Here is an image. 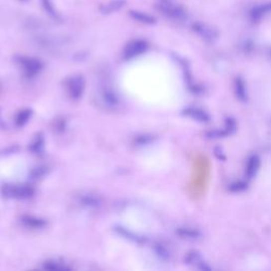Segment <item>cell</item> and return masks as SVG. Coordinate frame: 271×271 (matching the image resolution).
I'll list each match as a JSON object with an SVG mask.
<instances>
[{
    "mask_svg": "<svg viewBox=\"0 0 271 271\" xmlns=\"http://www.w3.org/2000/svg\"><path fill=\"white\" fill-rule=\"evenodd\" d=\"M3 194L10 197H17V198H29L33 194L34 190L30 185H4Z\"/></svg>",
    "mask_w": 271,
    "mask_h": 271,
    "instance_id": "obj_1",
    "label": "cell"
},
{
    "mask_svg": "<svg viewBox=\"0 0 271 271\" xmlns=\"http://www.w3.org/2000/svg\"><path fill=\"white\" fill-rule=\"evenodd\" d=\"M84 89V81L81 77H75L70 79L68 83L69 93L73 98H79L82 95Z\"/></svg>",
    "mask_w": 271,
    "mask_h": 271,
    "instance_id": "obj_2",
    "label": "cell"
},
{
    "mask_svg": "<svg viewBox=\"0 0 271 271\" xmlns=\"http://www.w3.org/2000/svg\"><path fill=\"white\" fill-rule=\"evenodd\" d=\"M20 65L22 66L23 70L26 71L29 76H34L42 68V65L39 62L31 59H22L20 61Z\"/></svg>",
    "mask_w": 271,
    "mask_h": 271,
    "instance_id": "obj_3",
    "label": "cell"
},
{
    "mask_svg": "<svg viewBox=\"0 0 271 271\" xmlns=\"http://www.w3.org/2000/svg\"><path fill=\"white\" fill-rule=\"evenodd\" d=\"M145 48H146V46L142 42H137V43L131 44L126 48L124 56L126 57V59H133V57L144 52Z\"/></svg>",
    "mask_w": 271,
    "mask_h": 271,
    "instance_id": "obj_4",
    "label": "cell"
},
{
    "mask_svg": "<svg viewBox=\"0 0 271 271\" xmlns=\"http://www.w3.org/2000/svg\"><path fill=\"white\" fill-rule=\"evenodd\" d=\"M101 95L105 104H107L108 106H110V107H116V106L119 104V98L117 94L109 88H104L102 90Z\"/></svg>",
    "mask_w": 271,
    "mask_h": 271,
    "instance_id": "obj_5",
    "label": "cell"
},
{
    "mask_svg": "<svg viewBox=\"0 0 271 271\" xmlns=\"http://www.w3.org/2000/svg\"><path fill=\"white\" fill-rule=\"evenodd\" d=\"M22 223L31 228H42L46 224L44 220L36 218V217H32V216H23Z\"/></svg>",
    "mask_w": 271,
    "mask_h": 271,
    "instance_id": "obj_6",
    "label": "cell"
},
{
    "mask_svg": "<svg viewBox=\"0 0 271 271\" xmlns=\"http://www.w3.org/2000/svg\"><path fill=\"white\" fill-rule=\"evenodd\" d=\"M259 166H260L259 158L257 157V156H252V157L248 160V164H247V174L249 177L256 175Z\"/></svg>",
    "mask_w": 271,
    "mask_h": 271,
    "instance_id": "obj_7",
    "label": "cell"
},
{
    "mask_svg": "<svg viewBox=\"0 0 271 271\" xmlns=\"http://www.w3.org/2000/svg\"><path fill=\"white\" fill-rule=\"evenodd\" d=\"M186 114H188V116L196 119V120H199V121H208L209 117L208 114L200 110V109H197V108H188L186 109Z\"/></svg>",
    "mask_w": 271,
    "mask_h": 271,
    "instance_id": "obj_8",
    "label": "cell"
},
{
    "mask_svg": "<svg viewBox=\"0 0 271 271\" xmlns=\"http://www.w3.org/2000/svg\"><path fill=\"white\" fill-rule=\"evenodd\" d=\"M82 202H83V204H85V206H87V207H96V206H98V202H100V200H98L96 196L87 194V195L82 197Z\"/></svg>",
    "mask_w": 271,
    "mask_h": 271,
    "instance_id": "obj_9",
    "label": "cell"
},
{
    "mask_svg": "<svg viewBox=\"0 0 271 271\" xmlns=\"http://www.w3.org/2000/svg\"><path fill=\"white\" fill-rule=\"evenodd\" d=\"M30 116H31V111L28 110V109L19 112L17 118H16V124H17L18 126L23 125L24 123H26L28 121V119L30 118Z\"/></svg>",
    "mask_w": 271,
    "mask_h": 271,
    "instance_id": "obj_10",
    "label": "cell"
},
{
    "mask_svg": "<svg viewBox=\"0 0 271 271\" xmlns=\"http://www.w3.org/2000/svg\"><path fill=\"white\" fill-rule=\"evenodd\" d=\"M45 268L51 269V270H64V269H67V267H65L64 265L60 264V263H57V262H48V263H46Z\"/></svg>",
    "mask_w": 271,
    "mask_h": 271,
    "instance_id": "obj_11",
    "label": "cell"
},
{
    "mask_svg": "<svg viewBox=\"0 0 271 271\" xmlns=\"http://www.w3.org/2000/svg\"><path fill=\"white\" fill-rule=\"evenodd\" d=\"M178 232L182 236H186V237H196L197 235H198L195 230H191V229H187V228H180L178 230Z\"/></svg>",
    "mask_w": 271,
    "mask_h": 271,
    "instance_id": "obj_12",
    "label": "cell"
},
{
    "mask_svg": "<svg viewBox=\"0 0 271 271\" xmlns=\"http://www.w3.org/2000/svg\"><path fill=\"white\" fill-rule=\"evenodd\" d=\"M236 91L239 93L241 98H245V89H244V84L241 80L236 82Z\"/></svg>",
    "mask_w": 271,
    "mask_h": 271,
    "instance_id": "obj_13",
    "label": "cell"
},
{
    "mask_svg": "<svg viewBox=\"0 0 271 271\" xmlns=\"http://www.w3.org/2000/svg\"><path fill=\"white\" fill-rule=\"evenodd\" d=\"M42 143H43V139H42V137H37V138H36V141L32 144V150L34 151V152H37L39 147L43 145Z\"/></svg>",
    "mask_w": 271,
    "mask_h": 271,
    "instance_id": "obj_14",
    "label": "cell"
},
{
    "mask_svg": "<svg viewBox=\"0 0 271 271\" xmlns=\"http://www.w3.org/2000/svg\"><path fill=\"white\" fill-rule=\"evenodd\" d=\"M45 173H46V168H43V167H38L33 171V175H34V177L36 178L43 176Z\"/></svg>",
    "mask_w": 271,
    "mask_h": 271,
    "instance_id": "obj_15",
    "label": "cell"
}]
</instances>
